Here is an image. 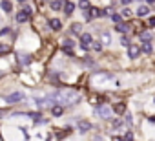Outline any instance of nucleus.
<instances>
[{"label": "nucleus", "mask_w": 155, "mask_h": 141, "mask_svg": "<svg viewBox=\"0 0 155 141\" xmlns=\"http://www.w3.org/2000/svg\"><path fill=\"white\" fill-rule=\"evenodd\" d=\"M139 39H140L142 42H150V40L153 39V33H151V31H140V33H139Z\"/></svg>", "instance_id": "nucleus-7"}, {"label": "nucleus", "mask_w": 155, "mask_h": 141, "mask_svg": "<svg viewBox=\"0 0 155 141\" xmlns=\"http://www.w3.org/2000/svg\"><path fill=\"white\" fill-rule=\"evenodd\" d=\"M49 28H51V29H55V31H58V29L62 28V24H60V20L51 19V20H49Z\"/></svg>", "instance_id": "nucleus-8"}, {"label": "nucleus", "mask_w": 155, "mask_h": 141, "mask_svg": "<svg viewBox=\"0 0 155 141\" xmlns=\"http://www.w3.org/2000/svg\"><path fill=\"white\" fill-rule=\"evenodd\" d=\"M18 59H20V62H22V64H29V62H31V55H22V53H20V55H18Z\"/></svg>", "instance_id": "nucleus-15"}, {"label": "nucleus", "mask_w": 155, "mask_h": 141, "mask_svg": "<svg viewBox=\"0 0 155 141\" xmlns=\"http://www.w3.org/2000/svg\"><path fill=\"white\" fill-rule=\"evenodd\" d=\"M26 95H24V92H15V94H9L8 97H6V101L9 103V105H15V103H18V101H22Z\"/></svg>", "instance_id": "nucleus-3"}, {"label": "nucleus", "mask_w": 155, "mask_h": 141, "mask_svg": "<svg viewBox=\"0 0 155 141\" xmlns=\"http://www.w3.org/2000/svg\"><path fill=\"white\" fill-rule=\"evenodd\" d=\"M151 50H153V48H151L150 42H144V44H142V51H144V53H151Z\"/></svg>", "instance_id": "nucleus-19"}, {"label": "nucleus", "mask_w": 155, "mask_h": 141, "mask_svg": "<svg viewBox=\"0 0 155 141\" xmlns=\"http://www.w3.org/2000/svg\"><path fill=\"white\" fill-rule=\"evenodd\" d=\"M18 2H26V0H18Z\"/></svg>", "instance_id": "nucleus-32"}, {"label": "nucleus", "mask_w": 155, "mask_h": 141, "mask_svg": "<svg viewBox=\"0 0 155 141\" xmlns=\"http://www.w3.org/2000/svg\"><path fill=\"white\" fill-rule=\"evenodd\" d=\"M150 26H155V17H151V19H150Z\"/></svg>", "instance_id": "nucleus-28"}, {"label": "nucleus", "mask_w": 155, "mask_h": 141, "mask_svg": "<svg viewBox=\"0 0 155 141\" xmlns=\"http://www.w3.org/2000/svg\"><path fill=\"white\" fill-rule=\"evenodd\" d=\"M124 141H133V136H131V132H126V136H124Z\"/></svg>", "instance_id": "nucleus-25"}, {"label": "nucleus", "mask_w": 155, "mask_h": 141, "mask_svg": "<svg viewBox=\"0 0 155 141\" xmlns=\"http://www.w3.org/2000/svg\"><path fill=\"white\" fill-rule=\"evenodd\" d=\"M120 44H122V46H130V39H128V37H122Z\"/></svg>", "instance_id": "nucleus-24"}, {"label": "nucleus", "mask_w": 155, "mask_h": 141, "mask_svg": "<svg viewBox=\"0 0 155 141\" xmlns=\"http://www.w3.org/2000/svg\"><path fill=\"white\" fill-rule=\"evenodd\" d=\"M111 141H124V139H120V137H117V136H115V137H113Z\"/></svg>", "instance_id": "nucleus-31"}, {"label": "nucleus", "mask_w": 155, "mask_h": 141, "mask_svg": "<svg viewBox=\"0 0 155 141\" xmlns=\"http://www.w3.org/2000/svg\"><path fill=\"white\" fill-rule=\"evenodd\" d=\"M120 2H122V4L126 6V4H130V2H133V0H120Z\"/></svg>", "instance_id": "nucleus-30"}, {"label": "nucleus", "mask_w": 155, "mask_h": 141, "mask_svg": "<svg viewBox=\"0 0 155 141\" xmlns=\"http://www.w3.org/2000/svg\"><path fill=\"white\" fill-rule=\"evenodd\" d=\"M8 31H9V28H4V29H0V35H6Z\"/></svg>", "instance_id": "nucleus-27"}, {"label": "nucleus", "mask_w": 155, "mask_h": 141, "mask_svg": "<svg viewBox=\"0 0 155 141\" xmlns=\"http://www.w3.org/2000/svg\"><path fill=\"white\" fill-rule=\"evenodd\" d=\"M102 42L104 44H111V35L108 31H102Z\"/></svg>", "instance_id": "nucleus-14"}, {"label": "nucleus", "mask_w": 155, "mask_h": 141, "mask_svg": "<svg viewBox=\"0 0 155 141\" xmlns=\"http://www.w3.org/2000/svg\"><path fill=\"white\" fill-rule=\"evenodd\" d=\"M91 48H93L95 51H101V50H102V44H101V42H93V44H91Z\"/></svg>", "instance_id": "nucleus-22"}, {"label": "nucleus", "mask_w": 155, "mask_h": 141, "mask_svg": "<svg viewBox=\"0 0 155 141\" xmlns=\"http://www.w3.org/2000/svg\"><path fill=\"white\" fill-rule=\"evenodd\" d=\"M150 13V8L148 6H139V9H137V15L139 17H144V15H148Z\"/></svg>", "instance_id": "nucleus-13"}, {"label": "nucleus", "mask_w": 155, "mask_h": 141, "mask_svg": "<svg viewBox=\"0 0 155 141\" xmlns=\"http://www.w3.org/2000/svg\"><path fill=\"white\" fill-rule=\"evenodd\" d=\"M139 53H140V46H137V44H130V46H128V55H130V59H135Z\"/></svg>", "instance_id": "nucleus-5"}, {"label": "nucleus", "mask_w": 155, "mask_h": 141, "mask_svg": "<svg viewBox=\"0 0 155 141\" xmlns=\"http://www.w3.org/2000/svg\"><path fill=\"white\" fill-rule=\"evenodd\" d=\"M64 2H66V0H53L49 6H51V9H55V11H57V9H60V8L64 6Z\"/></svg>", "instance_id": "nucleus-9"}, {"label": "nucleus", "mask_w": 155, "mask_h": 141, "mask_svg": "<svg viewBox=\"0 0 155 141\" xmlns=\"http://www.w3.org/2000/svg\"><path fill=\"white\" fill-rule=\"evenodd\" d=\"M0 51H8V46H2V44H0Z\"/></svg>", "instance_id": "nucleus-29"}, {"label": "nucleus", "mask_w": 155, "mask_h": 141, "mask_svg": "<svg viewBox=\"0 0 155 141\" xmlns=\"http://www.w3.org/2000/svg\"><path fill=\"white\" fill-rule=\"evenodd\" d=\"M73 9H75V6H73L71 2H64V13H66V15H71Z\"/></svg>", "instance_id": "nucleus-12"}, {"label": "nucleus", "mask_w": 155, "mask_h": 141, "mask_svg": "<svg viewBox=\"0 0 155 141\" xmlns=\"http://www.w3.org/2000/svg\"><path fill=\"white\" fill-rule=\"evenodd\" d=\"M124 108H126V106H124L122 103H119V105H115V108H113V110H115V112H119V114H122V112H124Z\"/></svg>", "instance_id": "nucleus-21"}, {"label": "nucleus", "mask_w": 155, "mask_h": 141, "mask_svg": "<svg viewBox=\"0 0 155 141\" xmlns=\"http://www.w3.org/2000/svg\"><path fill=\"white\" fill-rule=\"evenodd\" d=\"M95 114H97L99 117H102V119H110V117H111V108L106 106V105H101V106L95 108Z\"/></svg>", "instance_id": "nucleus-2"}, {"label": "nucleus", "mask_w": 155, "mask_h": 141, "mask_svg": "<svg viewBox=\"0 0 155 141\" xmlns=\"http://www.w3.org/2000/svg\"><path fill=\"white\" fill-rule=\"evenodd\" d=\"M90 128H91V123H88V121H81L79 123V130L81 132H88Z\"/></svg>", "instance_id": "nucleus-11"}, {"label": "nucleus", "mask_w": 155, "mask_h": 141, "mask_svg": "<svg viewBox=\"0 0 155 141\" xmlns=\"http://www.w3.org/2000/svg\"><path fill=\"white\" fill-rule=\"evenodd\" d=\"M79 29H81V26H79V24H73V29H71L73 33H79Z\"/></svg>", "instance_id": "nucleus-26"}, {"label": "nucleus", "mask_w": 155, "mask_h": 141, "mask_svg": "<svg viewBox=\"0 0 155 141\" xmlns=\"http://www.w3.org/2000/svg\"><path fill=\"white\" fill-rule=\"evenodd\" d=\"M111 19H113V22H117V24H120V15H111Z\"/></svg>", "instance_id": "nucleus-23"}, {"label": "nucleus", "mask_w": 155, "mask_h": 141, "mask_svg": "<svg viewBox=\"0 0 155 141\" xmlns=\"http://www.w3.org/2000/svg\"><path fill=\"white\" fill-rule=\"evenodd\" d=\"M29 11H31L29 8H26L24 11H20V13L17 15V22H26V20L29 19Z\"/></svg>", "instance_id": "nucleus-6"}, {"label": "nucleus", "mask_w": 155, "mask_h": 141, "mask_svg": "<svg viewBox=\"0 0 155 141\" xmlns=\"http://www.w3.org/2000/svg\"><path fill=\"white\" fill-rule=\"evenodd\" d=\"M53 95H55V103L57 105H77V103L81 101V94L77 92V90H71V88L58 90Z\"/></svg>", "instance_id": "nucleus-1"}, {"label": "nucleus", "mask_w": 155, "mask_h": 141, "mask_svg": "<svg viewBox=\"0 0 155 141\" xmlns=\"http://www.w3.org/2000/svg\"><path fill=\"white\" fill-rule=\"evenodd\" d=\"M90 44H93V37L90 33H82L81 35V46H82V50L90 48Z\"/></svg>", "instance_id": "nucleus-4"}, {"label": "nucleus", "mask_w": 155, "mask_h": 141, "mask_svg": "<svg viewBox=\"0 0 155 141\" xmlns=\"http://www.w3.org/2000/svg\"><path fill=\"white\" fill-rule=\"evenodd\" d=\"M120 17H124V19H128V17H131V11H130L128 8H124V9L120 11Z\"/></svg>", "instance_id": "nucleus-20"}, {"label": "nucleus", "mask_w": 155, "mask_h": 141, "mask_svg": "<svg viewBox=\"0 0 155 141\" xmlns=\"http://www.w3.org/2000/svg\"><path fill=\"white\" fill-rule=\"evenodd\" d=\"M128 29H130V28H128V24H122V22H120V24H117V31H119V33H126Z\"/></svg>", "instance_id": "nucleus-17"}, {"label": "nucleus", "mask_w": 155, "mask_h": 141, "mask_svg": "<svg viewBox=\"0 0 155 141\" xmlns=\"http://www.w3.org/2000/svg\"><path fill=\"white\" fill-rule=\"evenodd\" d=\"M79 8L88 11V9H90V2H88V0H81V2H79Z\"/></svg>", "instance_id": "nucleus-18"}, {"label": "nucleus", "mask_w": 155, "mask_h": 141, "mask_svg": "<svg viewBox=\"0 0 155 141\" xmlns=\"http://www.w3.org/2000/svg\"><path fill=\"white\" fill-rule=\"evenodd\" d=\"M0 6H2V9H4V11H8V13L13 9V4L9 2V0H2V2H0Z\"/></svg>", "instance_id": "nucleus-10"}, {"label": "nucleus", "mask_w": 155, "mask_h": 141, "mask_svg": "<svg viewBox=\"0 0 155 141\" xmlns=\"http://www.w3.org/2000/svg\"><path fill=\"white\" fill-rule=\"evenodd\" d=\"M62 112H64V108H62V106H58V105L51 108V114H53V115H57V117H58V115H60Z\"/></svg>", "instance_id": "nucleus-16"}]
</instances>
